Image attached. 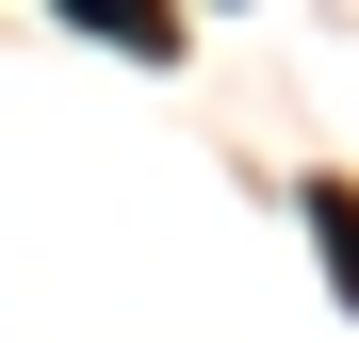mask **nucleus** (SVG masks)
<instances>
[{
  "label": "nucleus",
  "instance_id": "obj_1",
  "mask_svg": "<svg viewBox=\"0 0 359 343\" xmlns=\"http://www.w3.org/2000/svg\"><path fill=\"white\" fill-rule=\"evenodd\" d=\"M82 33H114V49H147V66L180 49V17H163V0H82Z\"/></svg>",
  "mask_w": 359,
  "mask_h": 343
},
{
  "label": "nucleus",
  "instance_id": "obj_2",
  "mask_svg": "<svg viewBox=\"0 0 359 343\" xmlns=\"http://www.w3.org/2000/svg\"><path fill=\"white\" fill-rule=\"evenodd\" d=\"M311 229H327V262H343V295H359V196H343V180L311 196Z\"/></svg>",
  "mask_w": 359,
  "mask_h": 343
}]
</instances>
